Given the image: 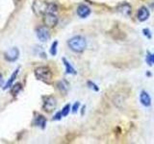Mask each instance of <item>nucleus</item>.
I'll return each instance as SVG.
<instances>
[{"instance_id": "f257e3e1", "label": "nucleus", "mask_w": 154, "mask_h": 144, "mask_svg": "<svg viewBox=\"0 0 154 144\" xmlns=\"http://www.w3.org/2000/svg\"><path fill=\"white\" fill-rule=\"evenodd\" d=\"M67 44H69V47L72 51L77 52V53H81L86 49L87 42L83 37L76 36V37L71 38L70 40L67 41Z\"/></svg>"}, {"instance_id": "f03ea898", "label": "nucleus", "mask_w": 154, "mask_h": 144, "mask_svg": "<svg viewBox=\"0 0 154 144\" xmlns=\"http://www.w3.org/2000/svg\"><path fill=\"white\" fill-rule=\"evenodd\" d=\"M35 76L38 80L43 82H49L52 79V72L49 67L40 66L35 70Z\"/></svg>"}, {"instance_id": "7ed1b4c3", "label": "nucleus", "mask_w": 154, "mask_h": 144, "mask_svg": "<svg viewBox=\"0 0 154 144\" xmlns=\"http://www.w3.org/2000/svg\"><path fill=\"white\" fill-rule=\"evenodd\" d=\"M56 99L53 97V96H46V97L43 98V106L42 108L43 110L47 112H51L56 109Z\"/></svg>"}, {"instance_id": "20e7f679", "label": "nucleus", "mask_w": 154, "mask_h": 144, "mask_svg": "<svg viewBox=\"0 0 154 144\" xmlns=\"http://www.w3.org/2000/svg\"><path fill=\"white\" fill-rule=\"evenodd\" d=\"M43 23L48 28H53L57 25L58 23V17L54 14L51 13H45L43 14Z\"/></svg>"}, {"instance_id": "39448f33", "label": "nucleus", "mask_w": 154, "mask_h": 144, "mask_svg": "<svg viewBox=\"0 0 154 144\" xmlns=\"http://www.w3.org/2000/svg\"><path fill=\"white\" fill-rule=\"evenodd\" d=\"M18 57H19V50L17 47H13V48H11V49L7 50L4 54L5 60L8 61V62L17 61L18 59Z\"/></svg>"}, {"instance_id": "423d86ee", "label": "nucleus", "mask_w": 154, "mask_h": 144, "mask_svg": "<svg viewBox=\"0 0 154 144\" xmlns=\"http://www.w3.org/2000/svg\"><path fill=\"white\" fill-rule=\"evenodd\" d=\"M48 3H45L42 0H36L33 5V10L37 14H43L45 13V10Z\"/></svg>"}, {"instance_id": "0eeeda50", "label": "nucleus", "mask_w": 154, "mask_h": 144, "mask_svg": "<svg viewBox=\"0 0 154 144\" xmlns=\"http://www.w3.org/2000/svg\"><path fill=\"white\" fill-rule=\"evenodd\" d=\"M36 34H37L38 38L41 41H46L48 38H49V37H50L49 32H48L46 27H43V26L38 27L37 30H36Z\"/></svg>"}, {"instance_id": "6e6552de", "label": "nucleus", "mask_w": 154, "mask_h": 144, "mask_svg": "<svg viewBox=\"0 0 154 144\" xmlns=\"http://www.w3.org/2000/svg\"><path fill=\"white\" fill-rule=\"evenodd\" d=\"M90 14H91V10L87 5L81 4L78 6V8H77V14L82 18L87 17Z\"/></svg>"}, {"instance_id": "1a4fd4ad", "label": "nucleus", "mask_w": 154, "mask_h": 144, "mask_svg": "<svg viewBox=\"0 0 154 144\" xmlns=\"http://www.w3.org/2000/svg\"><path fill=\"white\" fill-rule=\"evenodd\" d=\"M138 19L140 21H144L149 17V11L146 7H142L141 9L138 11Z\"/></svg>"}, {"instance_id": "9d476101", "label": "nucleus", "mask_w": 154, "mask_h": 144, "mask_svg": "<svg viewBox=\"0 0 154 144\" xmlns=\"http://www.w3.org/2000/svg\"><path fill=\"white\" fill-rule=\"evenodd\" d=\"M140 100H141V103L143 106H146V107H149L151 105V98L146 91H142L141 96H140Z\"/></svg>"}, {"instance_id": "9b49d317", "label": "nucleus", "mask_w": 154, "mask_h": 144, "mask_svg": "<svg viewBox=\"0 0 154 144\" xmlns=\"http://www.w3.org/2000/svg\"><path fill=\"white\" fill-rule=\"evenodd\" d=\"M18 72H19V68H17L16 70L14 71V73L12 74V76H11V77H10V79L7 81L6 85H5V86H4V89H8V88H10V86H12L13 83H14V82L16 81V79H17V77Z\"/></svg>"}, {"instance_id": "f8f14e48", "label": "nucleus", "mask_w": 154, "mask_h": 144, "mask_svg": "<svg viewBox=\"0 0 154 144\" xmlns=\"http://www.w3.org/2000/svg\"><path fill=\"white\" fill-rule=\"evenodd\" d=\"M63 62H64V64L66 66V72L67 74H76L75 69L72 67V65L69 64V62L67 61L66 58H63Z\"/></svg>"}, {"instance_id": "ddd939ff", "label": "nucleus", "mask_w": 154, "mask_h": 144, "mask_svg": "<svg viewBox=\"0 0 154 144\" xmlns=\"http://www.w3.org/2000/svg\"><path fill=\"white\" fill-rule=\"evenodd\" d=\"M35 124L38 127H42V129L45 127V124H46V119L45 118V116L42 115H38V116L35 118Z\"/></svg>"}, {"instance_id": "4468645a", "label": "nucleus", "mask_w": 154, "mask_h": 144, "mask_svg": "<svg viewBox=\"0 0 154 144\" xmlns=\"http://www.w3.org/2000/svg\"><path fill=\"white\" fill-rule=\"evenodd\" d=\"M119 12H120L123 14H129L130 12H131V7H130V5L124 3V4H122L119 8Z\"/></svg>"}, {"instance_id": "2eb2a0df", "label": "nucleus", "mask_w": 154, "mask_h": 144, "mask_svg": "<svg viewBox=\"0 0 154 144\" xmlns=\"http://www.w3.org/2000/svg\"><path fill=\"white\" fill-rule=\"evenodd\" d=\"M21 88H22L21 84H19V83L14 84V85L12 86V88H11V93H12L14 96H16V95H17V94L19 93V91L21 90Z\"/></svg>"}, {"instance_id": "dca6fc26", "label": "nucleus", "mask_w": 154, "mask_h": 144, "mask_svg": "<svg viewBox=\"0 0 154 144\" xmlns=\"http://www.w3.org/2000/svg\"><path fill=\"white\" fill-rule=\"evenodd\" d=\"M58 7L55 3H48L47 4V7L45 10V13H51V14H54L57 12Z\"/></svg>"}, {"instance_id": "f3484780", "label": "nucleus", "mask_w": 154, "mask_h": 144, "mask_svg": "<svg viewBox=\"0 0 154 144\" xmlns=\"http://www.w3.org/2000/svg\"><path fill=\"white\" fill-rule=\"evenodd\" d=\"M57 46H58V41H54L52 43L51 48H50V54L52 56H56L57 55Z\"/></svg>"}, {"instance_id": "a211bd4d", "label": "nucleus", "mask_w": 154, "mask_h": 144, "mask_svg": "<svg viewBox=\"0 0 154 144\" xmlns=\"http://www.w3.org/2000/svg\"><path fill=\"white\" fill-rule=\"evenodd\" d=\"M69 110H70V105H66V106H65L64 108H63V110H62V115L63 116H66L67 114H69Z\"/></svg>"}, {"instance_id": "6ab92c4d", "label": "nucleus", "mask_w": 154, "mask_h": 144, "mask_svg": "<svg viewBox=\"0 0 154 144\" xmlns=\"http://www.w3.org/2000/svg\"><path fill=\"white\" fill-rule=\"evenodd\" d=\"M58 88H59V89H61L62 92H64V93L66 92V86H65L64 82H59V83H58Z\"/></svg>"}, {"instance_id": "aec40b11", "label": "nucleus", "mask_w": 154, "mask_h": 144, "mask_svg": "<svg viewBox=\"0 0 154 144\" xmlns=\"http://www.w3.org/2000/svg\"><path fill=\"white\" fill-rule=\"evenodd\" d=\"M146 62L148 64H154V54H148L146 57Z\"/></svg>"}, {"instance_id": "412c9836", "label": "nucleus", "mask_w": 154, "mask_h": 144, "mask_svg": "<svg viewBox=\"0 0 154 144\" xmlns=\"http://www.w3.org/2000/svg\"><path fill=\"white\" fill-rule=\"evenodd\" d=\"M88 86H89V88H91V89H94V91H98L99 90L98 86H96L95 84H94L93 82H88Z\"/></svg>"}, {"instance_id": "4be33fe9", "label": "nucleus", "mask_w": 154, "mask_h": 144, "mask_svg": "<svg viewBox=\"0 0 154 144\" xmlns=\"http://www.w3.org/2000/svg\"><path fill=\"white\" fill-rule=\"evenodd\" d=\"M79 106H80V103H79V102H76V103L73 105V107H72V112H73L74 113L77 112V110H78Z\"/></svg>"}, {"instance_id": "5701e85b", "label": "nucleus", "mask_w": 154, "mask_h": 144, "mask_svg": "<svg viewBox=\"0 0 154 144\" xmlns=\"http://www.w3.org/2000/svg\"><path fill=\"white\" fill-rule=\"evenodd\" d=\"M62 112H57L55 115H54V117H53V120H60L62 118Z\"/></svg>"}, {"instance_id": "b1692460", "label": "nucleus", "mask_w": 154, "mask_h": 144, "mask_svg": "<svg viewBox=\"0 0 154 144\" xmlns=\"http://www.w3.org/2000/svg\"><path fill=\"white\" fill-rule=\"evenodd\" d=\"M143 34H144V35H146V36H147V38H151V36L150 35H149V30H148V29H143Z\"/></svg>"}, {"instance_id": "393cba45", "label": "nucleus", "mask_w": 154, "mask_h": 144, "mask_svg": "<svg viewBox=\"0 0 154 144\" xmlns=\"http://www.w3.org/2000/svg\"><path fill=\"white\" fill-rule=\"evenodd\" d=\"M3 85V77H2V74L0 73V86H2Z\"/></svg>"}, {"instance_id": "a878e982", "label": "nucleus", "mask_w": 154, "mask_h": 144, "mask_svg": "<svg viewBox=\"0 0 154 144\" xmlns=\"http://www.w3.org/2000/svg\"><path fill=\"white\" fill-rule=\"evenodd\" d=\"M14 1H16V2H19V1H20V0H14Z\"/></svg>"}]
</instances>
